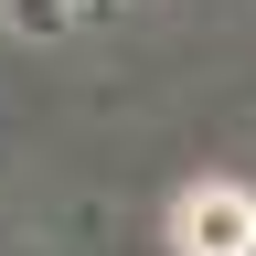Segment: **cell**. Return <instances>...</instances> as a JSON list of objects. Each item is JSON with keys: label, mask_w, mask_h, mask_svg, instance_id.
Listing matches in <instances>:
<instances>
[{"label": "cell", "mask_w": 256, "mask_h": 256, "mask_svg": "<svg viewBox=\"0 0 256 256\" xmlns=\"http://www.w3.org/2000/svg\"><path fill=\"white\" fill-rule=\"evenodd\" d=\"M171 246H182V256H256V192H235V182H203V192H182V214H171Z\"/></svg>", "instance_id": "6da1fadb"}, {"label": "cell", "mask_w": 256, "mask_h": 256, "mask_svg": "<svg viewBox=\"0 0 256 256\" xmlns=\"http://www.w3.org/2000/svg\"><path fill=\"white\" fill-rule=\"evenodd\" d=\"M11 11V32H75V22H96L107 0H0Z\"/></svg>", "instance_id": "7a4b0ae2"}]
</instances>
